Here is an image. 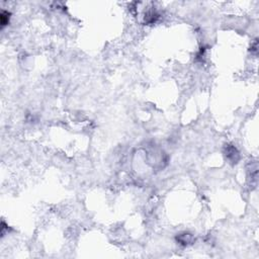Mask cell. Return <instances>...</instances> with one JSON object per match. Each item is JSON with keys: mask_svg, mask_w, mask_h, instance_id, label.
Returning <instances> with one entry per match:
<instances>
[{"mask_svg": "<svg viewBox=\"0 0 259 259\" xmlns=\"http://www.w3.org/2000/svg\"><path fill=\"white\" fill-rule=\"evenodd\" d=\"M0 18H1V24L2 26L6 25L8 23V19H9V13L7 11H2L1 15H0Z\"/></svg>", "mask_w": 259, "mask_h": 259, "instance_id": "obj_1", "label": "cell"}]
</instances>
